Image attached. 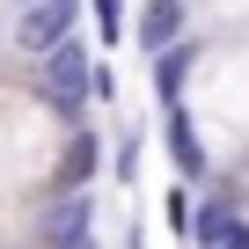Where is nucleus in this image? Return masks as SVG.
<instances>
[{
	"label": "nucleus",
	"instance_id": "nucleus-1",
	"mask_svg": "<svg viewBox=\"0 0 249 249\" xmlns=\"http://www.w3.org/2000/svg\"><path fill=\"white\" fill-rule=\"evenodd\" d=\"M88 103H95V59H88V44L73 37V44H59V52L44 59V110L66 117V124H81Z\"/></svg>",
	"mask_w": 249,
	"mask_h": 249
},
{
	"label": "nucleus",
	"instance_id": "nucleus-2",
	"mask_svg": "<svg viewBox=\"0 0 249 249\" xmlns=\"http://www.w3.org/2000/svg\"><path fill=\"white\" fill-rule=\"evenodd\" d=\"M73 30H81V0H37V8H22V22H15V44L30 59H52L59 44H73Z\"/></svg>",
	"mask_w": 249,
	"mask_h": 249
},
{
	"label": "nucleus",
	"instance_id": "nucleus-3",
	"mask_svg": "<svg viewBox=\"0 0 249 249\" xmlns=\"http://www.w3.org/2000/svg\"><path fill=\"white\" fill-rule=\"evenodd\" d=\"M161 147H169V161H176L183 183H213V147H205V132H198L191 103H169V110H161Z\"/></svg>",
	"mask_w": 249,
	"mask_h": 249
},
{
	"label": "nucleus",
	"instance_id": "nucleus-4",
	"mask_svg": "<svg viewBox=\"0 0 249 249\" xmlns=\"http://www.w3.org/2000/svg\"><path fill=\"white\" fill-rule=\"evenodd\" d=\"M44 249H95V198L88 191H59V205L44 213Z\"/></svg>",
	"mask_w": 249,
	"mask_h": 249
},
{
	"label": "nucleus",
	"instance_id": "nucleus-5",
	"mask_svg": "<svg viewBox=\"0 0 249 249\" xmlns=\"http://www.w3.org/2000/svg\"><path fill=\"white\" fill-rule=\"evenodd\" d=\"M132 37H140V52H147V59H161L169 44H183V37H191V8H183V0H147L140 22H132Z\"/></svg>",
	"mask_w": 249,
	"mask_h": 249
},
{
	"label": "nucleus",
	"instance_id": "nucleus-6",
	"mask_svg": "<svg viewBox=\"0 0 249 249\" xmlns=\"http://www.w3.org/2000/svg\"><path fill=\"white\" fill-rule=\"evenodd\" d=\"M205 52H213L205 37H183V44H169V52L154 59V103H161V110L191 95V73H198V59H205Z\"/></svg>",
	"mask_w": 249,
	"mask_h": 249
},
{
	"label": "nucleus",
	"instance_id": "nucleus-7",
	"mask_svg": "<svg viewBox=\"0 0 249 249\" xmlns=\"http://www.w3.org/2000/svg\"><path fill=\"white\" fill-rule=\"evenodd\" d=\"M242 213H249V198H234V191H205V198H198V227H191V249H220V242L242 227Z\"/></svg>",
	"mask_w": 249,
	"mask_h": 249
},
{
	"label": "nucleus",
	"instance_id": "nucleus-8",
	"mask_svg": "<svg viewBox=\"0 0 249 249\" xmlns=\"http://www.w3.org/2000/svg\"><path fill=\"white\" fill-rule=\"evenodd\" d=\"M103 176V140L88 132V124H73L66 132V154H59V191H88Z\"/></svg>",
	"mask_w": 249,
	"mask_h": 249
},
{
	"label": "nucleus",
	"instance_id": "nucleus-9",
	"mask_svg": "<svg viewBox=\"0 0 249 249\" xmlns=\"http://www.w3.org/2000/svg\"><path fill=\"white\" fill-rule=\"evenodd\" d=\"M161 220H169V234H176V242H191V227H198V198H191V183H169Z\"/></svg>",
	"mask_w": 249,
	"mask_h": 249
},
{
	"label": "nucleus",
	"instance_id": "nucleus-10",
	"mask_svg": "<svg viewBox=\"0 0 249 249\" xmlns=\"http://www.w3.org/2000/svg\"><path fill=\"white\" fill-rule=\"evenodd\" d=\"M88 15H95V37H103V44H124V37H132L124 0H88Z\"/></svg>",
	"mask_w": 249,
	"mask_h": 249
},
{
	"label": "nucleus",
	"instance_id": "nucleus-11",
	"mask_svg": "<svg viewBox=\"0 0 249 249\" xmlns=\"http://www.w3.org/2000/svg\"><path fill=\"white\" fill-rule=\"evenodd\" d=\"M140 147H147L140 124H124V132H117V154H110V176L117 183H140Z\"/></svg>",
	"mask_w": 249,
	"mask_h": 249
},
{
	"label": "nucleus",
	"instance_id": "nucleus-12",
	"mask_svg": "<svg viewBox=\"0 0 249 249\" xmlns=\"http://www.w3.org/2000/svg\"><path fill=\"white\" fill-rule=\"evenodd\" d=\"M95 103H117V73H110L103 59H95Z\"/></svg>",
	"mask_w": 249,
	"mask_h": 249
},
{
	"label": "nucleus",
	"instance_id": "nucleus-13",
	"mask_svg": "<svg viewBox=\"0 0 249 249\" xmlns=\"http://www.w3.org/2000/svg\"><path fill=\"white\" fill-rule=\"evenodd\" d=\"M15 8H37V0H15Z\"/></svg>",
	"mask_w": 249,
	"mask_h": 249
}]
</instances>
